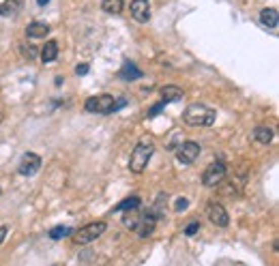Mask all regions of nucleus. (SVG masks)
Wrapping results in <instances>:
<instances>
[{"mask_svg": "<svg viewBox=\"0 0 279 266\" xmlns=\"http://www.w3.org/2000/svg\"><path fill=\"white\" fill-rule=\"evenodd\" d=\"M0 121H3V114H0Z\"/></svg>", "mask_w": 279, "mask_h": 266, "instance_id": "nucleus-29", "label": "nucleus"}, {"mask_svg": "<svg viewBox=\"0 0 279 266\" xmlns=\"http://www.w3.org/2000/svg\"><path fill=\"white\" fill-rule=\"evenodd\" d=\"M58 56V43L56 41H48L46 45H43L41 50V60L43 62H54Z\"/></svg>", "mask_w": 279, "mask_h": 266, "instance_id": "nucleus-15", "label": "nucleus"}, {"mask_svg": "<svg viewBox=\"0 0 279 266\" xmlns=\"http://www.w3.org/2000/svg\"><path fill=\"white\" fill-rule=\"evenodd\" d=\"M129 11H131L133 20L140 22V24H144V22L150 20V5H148V0H133Z\"/></svg>", "mask_w": 279, "mask_h": 266, "instance_id": "nucleus-9", "label": "nucleus"}, {"mask_svg": "<svg viewBox=\"0 0 279 266\" xmlns=\"http://www.w3.org/2000/svg\"><path fill=\"white\" fill-rule=\"evenodd\" d=\"M140 219H142V215L138 213V208L136 210H127L125 217H123V223H125V227H129V230H136V225L140 223Z\"/></svg>", "mask_w": 279, "mask_h": 266, "instance_id": "nucleus-18", "label": "nucleus"}, {"mask_svg": "<svg viewBox=\"0 0 279 266\" xmlns=\"http://www.w3.org/2000/svg\"><path fill=\"white\" fill-rule=\"evenodd\" d=\"M48 3H50V0H37V5H39V7H46Z\"/></svg>", "mask_w": 279, "mask_h": 266, "instance_id": "nucleus-28", "label": "nucleus"}, {"mask_svg": "<svg viewBox=\"0 0 279 266\" xmlns=\"http://www.w3.org/2000/svg\"><path fill=\"white\" fill-rule=\"evenodd\" d=\"M101 9L105 13L118 15L123 11V0H101Z\"/></svg>", "mask_w": 279, "mask_h": 266, "instance_id": "nucleus-20", "label": "nucleus"}, {"mask_svg": "<svg viewBox=\"0 0 279 266\" xmlns=\"http://www.w3.org/2000/svg\"><path fill=\"white\" fill-rule=\"evenodd\" d=\"M189 206V200L187 198H178L176 202H174V210H185Z\"/></svg>", "mask_w": 279, "mask_h": 266, "instance_id": "nucleus-22", "label": "nucleus"}, {"mask_svg": "<svg viewBox=\"0 0 279 266\" xmlns=\"http://www.w3.org/2000/svg\"><path fill=\"white\" fill-rule=\"evenodd\" d=\"M254 137L260 144H271L273 142V129H268V127H258L254 131Z\"/></svg>", "mask_w": 279, "mask_h": 266, "instance_id": "nucleus-19", "label": "nucleus"}, {"mask_svg": "<svg viewBox=\"0 0 279 266\" xmlns=\"http://www.w3.org/2000/svg\"><path fill=\"white\" fill-rule=\"evenodd\" d=\"M41 168V157L34 153H26L24 157L20 159V166H17V172L22 174V176H32V174H37Z\"/></svg>", "mask_w": 279, "mask_h": 266, "instance_id": "nucleus-7", "label": "nucleus"}, {"mask_svg": "<svg viewBox=\"0 0 279 266\" xmlns=\"http://www.w3.org/2000/svg\"><path fill=\"white\" fill-rule=\"evenodd\" d=\"M161 97H164V103H172V101H178L183 97V90L178 88V86H164L161 88Z\"/></svg>", "mask_w": 279, "mask_h": 266, "instance_id": "nucleus-16", "label": "nucleus"}, {"mask_svg": "<svg viewBox=\"0 0 279 266\" xmlns=\"http://www.w3.org/2000/svg\"><path fill=\"white\" fill-rule=\"evenodd\" d=\"M69 234H71V227H67V225H56V227H52V230H50L52 241H60V238H65Z\"/></svg>", "mask_w": 279, "mask_h": 266, "instance_id": "nucleus-21", "label": "nucleus"}, {"mask_svg": "<svg viewBox=\"0 0 279 266\" xmlns=\"http://www.w3.org/2000/svg\"><path fill=\"white\" fill-rule=\"evenodd\" d=\"M7 232H9V227H7V225H0V245H3V241H5Z\"/></svg>", "mask_w": 279, "mask_h": 266, "instance_id": "nucleus-27", "label": "nucleus"}, {"mask_svg": "<svg viewBox=\"0 0 279 266\" xmlns=\"http://www.w3.org/2000/svg\"><path fill=\"white\" fill-rule=\"evenodd\" d=\"M152 230H155V219H152L148 213H144L142 219H140V223L136 225V232L140 238H148L152 234Z\"/></svg>", "mask_w": 279, "mask_h": 266, "instance_id": "nucleus-10", "label": "nucleus"}, {"mask_svg": "<svg viewBox=\"0 0 279 266\" xmlns=\"http://www.w3.org/2000/svg\"><path fill=\"white\" fill-rule=\"evenodd\" d=\"M206 217L211 219V223L219 225V227H226L230 223L228 210L223 208V204H219V202H209V206H206Z\"/></svg>", "mask_w": 279, "mask_h": 266, "instance_id": "nucleus-6", "label": "nucleus"}, {"mask_svg": "<svg viewBox=\"0 0 279 266\" xmlns=\"http://www.w3.org/2000/svg\"><path fill=\"white\" fill-rule=\"evenodd\" d=\"M24 56H28L30 60H32V58H37V50H34V45H30V43L26 45V48H24Z\"/></svg>", "mask_w": 279, "mask_h": 266, "instance_id": "nucleus-24", "label": "nucleus"}, {"mask_svg": "<svg viewBox=\"0 0 279 266\" xmlns=\"http://www.w3.org/2000/svg\"><path fill=\"white\" fill-rule=\"evenodd\" d=\"M20 9H22L20 0H5V3L0 5V17H13V15H17Z\"/></svg>", "mask_w": 279, "mask_h": 266, "instance_id": "nucleus-14", "label": "nucleus"}, {"mask_svg": "<svg viewBox=\"0 0 279 266\" xmlns=\"http://www.w3.org/2000/svg\"><path fill=\"white\" fill-rule=\"evenodd\" d=\"M152 153H155V140H152L150 135H142L138 140V144H136V148H133V153H131L129 170L133 174H142L144 170H146Z\"/></svg>", "mask_w": 279, "mask_h": 266, "instance_id": "nucleus-1", "label": "nucleus"}, {"mask_svg": "<svg viewBox=\"0 0 279 266\" xmlns=\"http://www.w3.org/2000/svg\"><path fill=\"white\" fill-rule=\"evenodd\" d=\"M197 230H200V223H197V221H193V223H189V225L185 227V234H187V236H193Z\"/></svg>", "mask_w": 279, "mask_h": 266, "instance_id": "nucleus-23", "label": "nucleus"}, {"mask_svg": "<svg viewBox=\"0 0 279 266\" xmlns=\"http://www.w3.org/2000/svg\"><path fill=\"white\" fill-rule=\"evenodd\" d=\"M84 107H86V112H91V114H112V112H116V97L97 95V97L86 99Z\"/></svg>", "mask_w": 279, "mask_h": 266, "instance_id": "nucleus-3", "label": "nucleus"}, {"mask_svg": "<svg viewBox=\"0 0 279 266\" xmlns=\"http://www.w3.org/2000/svg\"><path fill=\"white\" fill-rule=\"evenodd\" d=\"M223 178H226V166H223L221 161H215V163H211V166L204 170L202 185L204 187H217Z\"/></svg>", "mask_w": 279, "mask_h": 266, "instance_id": "nucleus-5", "label": "nucleus"}, {"mask_svg": "<svg viewBox=\"0 0 279 266\" xmlns=\"http://www.w3.org/2000/svg\"><path fill=\"white\" fill-rule=\"evenodd\" d=\"M118 78L125 80V82L140 80V78H142V71H140L136 65H133L131 60H125V62H123V67H121V71H118Z\"/></svg>", "mask_w": 279, "mask_h": 266, "instance_id": "nucleus-11", "label": "nucleus"}, {"mask_svg": "<svg viewBox=\"0 0 279 266\" xmlns=\"http://www.w3.org/2000/svg\"><path fill=\"white\" fill-rule=\"evenodd\" d=\"M75 73H77V75H86V73H88V65H77Z\"/></svg>", "mask_w": 279, "mask_h": 266, "instance_id": "nucleus-26", "label": "nucleus"}, {"mask_svg": "<svg viewBox=\"0 0 279 266\" xmlns=\"http://www.w3.org/2000/svg\"><path fill=\"white\" fill-rule=\"evenodd\" d=\"M138 206H140V198L138 196H131L127 200H123L118 206H114V210H116V213H123V210L127 213V210H136Z\"/></svg>", "mask_w": 279, "mask_h": 266, "instance_id": "nucleus-17", "label": "nucleus"}, {"mask_svg": "<svg viewBox=\"0 0 279 266\" xmlns=\"http://www.w3.org/2000/svg\"><path fill=\"white\" fill-rule=\"evenodd\" d=\"M197 155H200V144L195 142H183L178 146V153H176V159L183 163V166H189V163H193L197 159Z\"/></svg>", "mask_w": 279, "mask_h": 266, "instance_id": "nucleus-8", "label": "nucleus"}, {"mask_svg": "<svg viewBox=\"0 0 279 266\" xmlns=\"http://www.w3.org/2000/svg\"><path fill=\"white\" fill-rule=\"evenodd\" d=\"M215 118H217V112L204 103H191L183 114V121L191 127H211Z\"/></svg>", "mask_w": 279, "mask_h": 266, "instance_id": "nucleus-2", "label": "nucleus"}, {"mask_svg": "<svg viewBox=\"0 0 279 266\" xmlns=\"http://www.w3.org/2000/svg\"><path fill=\"white\" fill-rule=\"evenodd\" d=\"M260 22H262L266 28H277V22H279L277 9H273V7L262 9V11H260Z\"/></svg>", "mask_w": 279, "mask_h": 266, "instance_id": "nucleus-12", "label": "nucleus"}, {"mask_svg": "<svg viewBox=\"0 0 279 266\" xmlns=\"http://www.w3.org/2000/svg\"><path fill=\"white\" fill-rule=\"evenodd\" d=\"M164 105H166V103H164V101H161V103H157V105H152V107L148 109V118H152V116H157V114L161 112V109H164Z\"/></svg>", "mask_w": 279, "mask_h": 266, "instance_id": "nucleus-25", "label": "nucleus"}, {"mask_svg": "<svg viewBox=\"0 0 279 266\" xmlns=\"http://www.w3.org/2000/svg\"><path fill=\"white\" fill-rule=\"evenodd\" d=\"M46 34H50V26L46 22H32L26 28V36H30V39H43Z\"/></svg>", "mask_w": 279, "mask_h": 266, "instance_id": "nucleus-13", "label": "nucleus"}, {"mask_svg": "<svg viewBox=\"0 0 279 266\" xmlns=\"http://www.w3.org/2000/svg\"><path fill=\"white\" fill-rule=\"evenodd\" d=\"M105 230H107V223H105V221L88 223V225H84V227H79V232L75 234V243H77V245H88V243L97 241V238L101 236Z\"/></svg>", "mask_w": 279, "mask_h": 266, "instance_id": "nucleus-4", "label": "nucleus"}]
</instances>
